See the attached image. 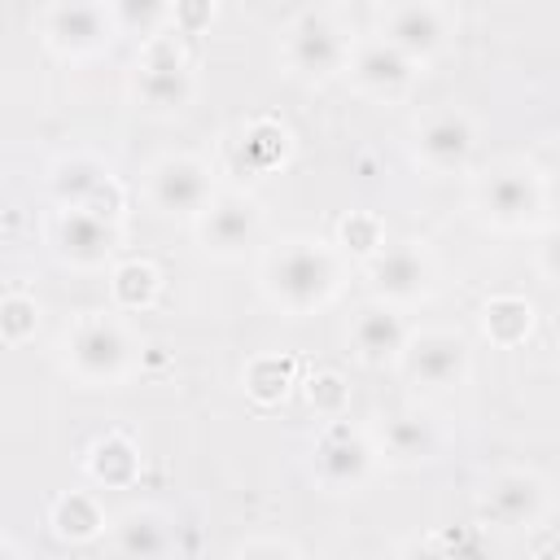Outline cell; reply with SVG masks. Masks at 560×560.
Segmentation results:
<instances>
[{
  "instance_id": "44dd1931",
  "label": "cell",
  "mask_w": 560,
  "mask_h": 560,
  "mask_svg": "<svg viewBox=\"0 0 560 560\" xmlns=\"http://www.w3.org/2000/svg\"><path fill=\"white\" fill-rule=\"evenodd\" d=\"M534 328V306L516 293H494L486 306H481V332L490 346H521Z\"/></svg>"
},
{
  "instance_id": "52a82bcc",
  "label": "cell",
  "mask_w": 560,
  "mask_h": 560,
  "mask_svg": "<svg viewBox=\"0 0 560 560\" xmlns=\"http://www.w3.org/2000/svg\"><path fill=\"white\" fill-rule=\"evenodd\" d=\"M372 459L376 446L350 420H328L311 451V468L324 490H359L372 477Z\"/></svg>"
},
{
  "instance_id": "4fadbf2b",
  "label": "cell",
  "mask_w": 560,
  "mask_h": 560,
  "mask_svg": "<svg viewBox=\"0 0 560 560\" xmlns=\"http://www.w3.org/2000/svg\"><path fill=\"white\" fill-rule=\"evenodd\" d=\"M376 18H381V39H389L416 66L442 52L451 35V9L442 4H385Z\"/></svg>"
},
{
  "instance_id": "7402d4cb",
  "label": "cell",
  "mask_w": 560,
  "mask_h": 560,
  "mask_svg": "<svg viewBox=\"0 0 560 560\" xmlns=\"http://www.w3.org/2000/svg\"><path fill=\"white\" fill-rule=\"evenodd\" d=\"M136 468H140V455H136V446L122 433H105L88 451V472L101 486H131L136 481Z\"/></svg>"
},
{
  "instance_id": "1f68e13d",
  "label": "cell",
  "mask_w": 560,
  "mask_h": 560,
  "mask_svg": "<svg viewBox=\"0 0 560 560\" xmlns=\"http://www.w3.org/2000/svg\"><path fill=\"white\" fill-rule=\"evenodd\" d=\"M407 560H451V556H446V551H438L433 542H424V547H411V551H407Z\"/></svg>"
},
{
  "instance_id": "ffe728a7",
  "label": "cell",
  "mask_w": 560,
  "mask_h": 560,
  "mask_svg": "<svg viewBox=\"0 0 560 560\" xmlns=\"http://www.w3.org/2000/svg\"><path fill=\"white\" fill-rule=\"evenodd\" d=\"M438 424L420 411H394L381 424V455H389L394 464H424L438 455Z\"/></svg>"
},
{
  "instance_id": "603a6c76",
  "label": "cell",
  "mask_w": 560,
  "mask_h": 560,
  "mask_svg": "<svg viewBox=\"0 0 560 560\" xmlns=\"http://www.w3.org/2000/svg\"><path fill=\"white\" fill-rule=\"evenodd\" d=\"M158 289H162V276L144 258H127V262H118L109 271V293H114V302L122 311H144L158 298Z\"/></svg>"
},
{
  "instance_id": "30bf717a",
  "label": "cell",
  "mask_w": 560,
  "mask_h": 560,
  "mask_svg": "<svg viewBox=\"0 0 560 560\" xmlns=\"http://www.w3.org/2000/svg\"><path fill=\"white\" fill-rule=\"evenodd\" d=\"M433 280V262L416 241H398V245H381L368 258V289L376 302L385 306H407L420 302L429 293Z\"/></svg>"
},
{
  "instance_id": "ac0fdd59",
  "label": "cell",
  "mask_w": 560,
  "mask_h": 560,
  "mask_svg": "<svg viewBox=\"0 0 560 560\" xmlns=\"http://www.w3.org/2000/svg\"><path fill=\"white\" fill-rule=\"evenodd\" d=\"M350 341H354V354H359L363 363H394V359H402L411 332H407L398 306L368 302V306L354 315V324H350Z\"/></svg>"
},
{
  "instance_id": "5b68a950",
  "label": "cell",
  "mask_w": 560,
  "mask_h": 560,
  "mask_svg": "<svg viewBox=\"0 0 560 560\" xmlns=\"http://www.w3.org/2000/svg\"><path fill=\"white\" fill-rule=\"evenodd\" d=\"M48 192L57 201V210H92L101 219H118L122 214V188L109 175L105 162L88 158V153H70L57 158L48 166Z\"/></svg>"
},
{
  "instance_id": "3957f363",
  "label": "cell",
  "mask_w": 560,
  "mask_h": 560,
  "mask_svg": "<svg viewBox=\"0 0 560 560\" xmlns=\"http://www.w3.org/2000/svg\"><path fill=\"white\" fill-rule=\"evenodd\" d=\"M66 368L83 381V385H114L127 376L131 368V332L109 319V315H83L70 332H66Z\"/></svg>"
},
{
  "instance_id": "9a60e30c",
  "label": "cell",
  "mask_w": 560,
  "mask_h": 560,
  "mask_svg": "<svg viewBox=\"0 0 560 560\" xmlns=\"http://www.w3.org/2000/svg\"><path fill=\"white\" fill-rule=\"evenodd\" d=\"M477 153V127L459 109H438L416 127V158L433 175H455Z\"/></svg>"
},
{
  "instance_id": "d4e9b609",
  "label": "cell",
  "mask_w": 560,
  "mask_h": 560,
  "mask_svg": "<svg viewBox=\"0 0 560 560\" xmlns=\"http://www.w3.org/2000/svg\"><path fill=\"white\" fill-rule=\"evenodd\" d=\"M289 381H293V368L280 363L276 354H262V359H254V363L245 368V389H249L258 402H276V398H284Z\"/></svg>"
},
{
  "instance_id": "8992f818",
  "label": "cell",
  "mask_w": 560,
  "mask_h": 560,
  "mask_svg": "<svg viewBox=\"0 0 560 560\" xmlns=\"http://www.w3.org/2000/svg\"><path fill=\"white\" fill-rule=\"evenodd\" d=\"M477 210L503 228V232H516V228H529L542 210V179L534 166H521V162H503L494 166L481 184H477Z\"/></svg>"
},
{
  "instance_id": "f546056e",
  "label": "cell",
  "mask_w": 560,
  "mask_h": 560,
  "mask_svg": "<svg viewBox=\"0 0 560 560\" xmlns=\"http://www.w3.org/2000/svg\"><path fill=\"white\" fill-rule=\"evenodd\" d=\"M232 560H293V547L276 542V538H249V542L236 547Z\"/></svg>"
},
{
  "instance_id": "5bb4252c",
  "label": "cell",
  "mask_w": 560,
  "mask_h": 560,
  "mask_svg": "<svg viewBox=\"0 0 560 560\" xmlns=\"http://www.w3.org/2000/svg\"><path fill=\"white\" fill-rule=\"evenodd\" d=\"M48 236H52L57 258L70 267H83V271L105 267L118 249V228L92 210H57Z\"/></svg>"
},
{
  "instance_id": "83f0119b",
  "label": "cell",
  "mask_w": 560,
  "mask_h": 560,
  "mask_svg": "<svg viewBox=\"0 0 560 560\" xmlns=\"http://www.w3.org/2000/svg\"><path fill=\"white\" fill-rule=\"evenodd\" d=\"M0 332H4L9 346L26 341V332H35V302L22 298V293H9L0 302Z\"/></svg>"
},
{
  "instance_id": "f1b7e54d",
  "label": "cell",
  "mask_w": 560,
  "mask_h": 560,
  "mask_svg": "<svg viewBox=\"0 0 560 560\" xmlns=\"http://www.w3.org/2000/svg\"><path fill=\"white\" fill-rule=\"evenodd\" d=\"M341 241L354 249V254H363V258H372L385 241H381V223L376 219H368V214H350L346 223H341Z\"/></svg>"
},
{
  "instance_id": "ba28073f",
  "label": "cell",
  "mask_w": 560,
  "mask_h": 560,
  "mask_svg": "<svg viewBox=\"0 0 560 560\" xmlns=\"http://www.w3.org/2000/svg\"><path fill=\"white\" fill-rule=\"evenodd\" d=\"M214 197H219L214 192V171L192 153H171V158L153 162V171H149V201L162 214L197 219Z\"/></svg>"
},
{
  "instance_id": "2e32d148",
  "label": "cell",
  "mask_w": 560,
  "mask_h": 560,
  "mask_svg": "<svg viewBox=\"0 0 560 560\" xmlns=\"http://www.w3.org/2000/svg\"><path fill=\"white\" fill-rule=\"evenodd\" d=\"M481 512L508 529H529L547 516V486L538 472L508 468V472L490 477V486L481 494Z\"/></svg>"
},
{
  "instance_id": "8fae6325",
  "label": "cell",
  "mask_w": 560,
  "mask_h": 560,
  "mask_svg": "<svg viewBox=\"0 0 560 560\" xmlns=\"http://www.w3.org/2000/svg\"><path fill=\"white\" fill-rule=\"evenodd\" d=\"M39 26H44V39H48L52 52L92 57L114 39L118 18L105 4H52V9H44Z\"/></svg>"
},
{
  "instance_id": "d6986e66",
  "label": "cell",
  "mask_w": 560,
  "mask_h": 560,
  "mask_svg": "<svg viewBox=\"0 0 560 560\" xmlns=\"http://www.w3.org/2000/svg\"><path fill=\"white\" fill-rule=\"evenodd\" d=\"M114 551L122 560H171L175 551V534L171 521L153 508H127L114 516Z\"/></svg>"
},
{
  "instance_id": "cb8c5ba5",
  "label": "cell",
  "mask_w": 560,
  "mask_h": 560,
  "mask_svg": "<svg viewBox=\"0 0 560 560\" xmlns=\"http://www.w3.org/2000/svg\"><path fill=\"white\" fill-rule=\"evenodd\" d=\"M52 529L61 538H70V542H88V538H96L105 529V512H101V503L92 494H61L52 503Z\"/></svg>"
},
{
  "instance_id": "277c9868",
  "label": "cell",
  "mask_w": 560,
  "mask_h": 560,
  "mask_svg": "<svg viewBox=\"0 0 560 560\" xmlns=\"http://www.w3.org/2000/svg\"><path fill=\"white\" fill-rule=\"evenodd\" d=\"M350 35L328 9H302L284 26V66L302 79H328L350 66Z\"/></svg>"
},
{
  "instance_id": "d6a6232c",
  "label": "cell",
  "mask_w": 560,
  "mask_h": 560,
  "mask_svg": "<svg viewBox=\"0 0 560 560\" xmlns=\"http://www.w3.org/2000/svg\"><path fill=\"white\" fill-rule=\"evenodd\" d=\"M0 560H22V551H18V542H13V538H4V547H0Z\"/></svg>"
},
{
  "instance_id": "7c38bea8",
  "label": "cell",
  "mask_w": 560,
  "mask_h": 560,
  "mask_svg": "<svg viewBox=\"0 0 560 560\" xmlns=\"http://www.w3.org/2000/svg\"><path fill=\"white\" fill-rule=\"evenodd\" d=\"M402 372L411 385H424V389H451L468 376V341L459 332H446V328H429V332H416L402 350Z\"/></svg>"
},
{
  "instance_id": "4dcf8cb0",
  "label": "cell",
  "mask_w": 560,
  "mask_h": 560,
  "mask_svg": "<svg viewBox=\"0 0 560 560\" xmlns=\"http://www.w3.org/2000/svg\"><path fill=\"white\" fill-rule=\"evenodd\" d=\"M538 271L560 284V228H551V232L538 241Z\"/></svg>"
},
{
  "instance_id": "4316f807",
  "label": "cell",
  "mask_w": 560,
  "mask_h": 560,
  "mask_svg": "<svg viewBox=\"0 0 560 560\" xmlns=\"http://www.w3.org/2000/svg\"><path fill=\"white\" fill-rule=\"evenodd\" d=\"M306 398H311V407H315L319 416H328V420H341V411H346V398H350V389H346L341 372L324 368V372H315V376L306 381Z\"/></svg>"
},
{
  "instance_id": "9c48e42d",
  "label": "cell",
  "mask_w": 560,
  "mask_h": 560,
  "mask_svg": "<svg viewBox=\"0 0 560 560\" xmlns=\"http://www.w3.org/2000/svg\"><path fill=\"white\" fill-rule=\"evenodd\" d=\"M262 236V206L245 192H219L197 214V241L214 258H241Z\"/></svg>"
},
{
  "instance_id": "7a4b0ae2",
  "label": "cell",
  "mask_w": 560,
  "mask_h": 560,
  "mask_svg": "<svg viewBox=\"0 0 560 560\" xmlns=\"http://www.w3.org/2000/svg\"><path fill=\"white\" fill-rule=\"evenodd\" d=\"M192 92H197V74L184 44L175 35H153L136 57L131 96L153 114H179L192 101Z\"/></svg>"
},
{
  "instance_id": "6da1fadb",
  "label": "cell",
  "mask_w": 560,
  "mask_h": 560,
  "mask_svg": "<svg viewBox=\"0 0 560 560\" xmlns=\"http://www.w3.org/2000/svg\"><path fill=\"white\" fill-rule=\"evenodd\" d=\"M262 293L271 306H280L284 315H311L319 311L332 289H337V258L324 241H280L267 258H262Z\"/></svg>"
},
{
  "instance_id": "484cf974",
  "label": "cell",
  "mask_w": 560,
  "mask_h": 560,
  "mask_svg": "<svg viewBox=\"0 0 560 560\" xmlns=\"http://www.w3.org/2000/svg\"><path fill=\"white\" fill-rule=\"evenodd\" d=\"M114 18H118V31H140L153 39L162 22H175V9L158 4V0H122V4H114Z\"/></svg>"
},
{
  "instance_id": "e0dca14e",
  "label": "cell",
  "mask_w": 560,
  "mask_h": 560,
  "mask_svg": "<svg viewBox=\"0 0 560 560\" xmlns=\"http://www.w3.org/2000/svg\"><path fill=\"white\" fill-rule=\"evenodd\" d=\"M350 79L368 96H402L411 88V79H416V61L402 57L389 39L372 35V39L350 48Z\"/></svg>"
}]
</instances>
